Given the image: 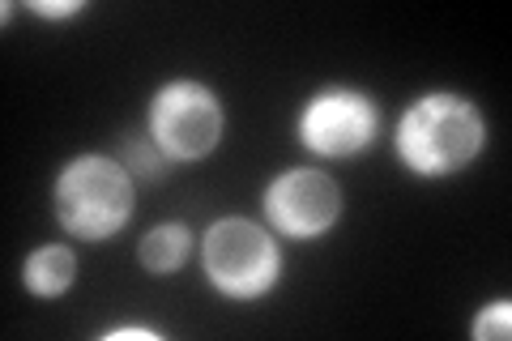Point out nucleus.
<instances>
[{
  "label": "nucleus",
  "mask_w": 512,
  "mask_h": 341,
  "mask_svg": "<svg viewBox=\"0 0 512 341\" xmlns=\"http://www.w3.org/2000/svg\"><path fill=\"white\" fill-rule=\"evenodd\" d=\"M201 269L218 295L252 303L282 278L278 239L252 218H218L201 239Z\"/></svg>",
  "instance_id": "obj_3"
},
{
  "label": "nucleus",
  "mask_w": 512,
  "mask_h": 341,
  "mask_svg": "<svg viewBox=\"0 0 512 341\" xmlns=\"http://www.w3.org/2000/svg\"><path fill=\"white\" fill-rule=\"evenodd\" d=\"M120 162L133 175H141V180H163L167 175V154L154 145V137L146 133V137H124V145H120Z\"/></svg>",
  "instance_id": "obj_9"
},
{
  "label": "nucleus",
  "mask_w": 512,
  "mask_h": 341,
  "mask_svg": "<svg viewBox=\"0 0 512 341\" xmlns=\"http://www.w3.org/2000/svg\"><path fill=\"white\" fill-rule=\"evenodd\" d=\"M107 341H120V337H141V341H158V333L154 329H133V324H124V329H111V333H103Z\"/></svg>",
  "instance_id": "obj_12"
},
{
  "label": "nucleus",
  "mask_w": 512,
  "mask_h": 341,
  "mask_svg": "<svg viewBox=\"0 0 512 341\" xmlns=\"http://www.w3.org/2000/svg\"><path fill=\"white\" fill-rule=\"evenodd\" d=\"M470 333H474V341H508V333H512V303L508 299L487 303L483 312L474 316Z\"/></svg>",
  "instance_id": "obj_10"
},
{
  "label": "nucleus",
  "mask_w": 512,
  "mask_h": 341,
  "mask_svg": "<svg viewBox=\"0 0 512 341\" xmlns=\"http://www.w3.org/2000/svg\"><path fill=\"white\" fill-rule=\"evenodd\" d=\"M261 205L278 235L308 243L329 235L333 222L342 218V188L320 167H291L265 184Z\"/></svg>",
  "instance_id": "obj_6"
},
{
  "label": "nucleus",
  "mask_w": 512,
  "mask_h": 341,
  "mask_svg": "<svg viewBox=\"0 0 512 341\" xmlns=\"http://www.w3.org/2000/svg\"><path fill=\"white\" fill-rule=\"evenodd\" d=\"M150 137L171 162H201L227 133L222 99L192 77H175L150 99Z\"/></svg>",
  "instance_id": "obj_4"
},
{
  "label": "nucleus",
  "mask_w": 512,
  "mask_h": 341,
  "mask_svg": "<svg viewBox=\"0 0 512 341\" xmlns=\"http://www.w3.org/2000/svg\"><path fill=\"white\" fill-rule=\"evenodd\" d=\"M487 145V120L466 94L431 90L414 99L393 128L397 162L419 180H448L466 171Z\"/></svg>",
  "instance_id": "obj_1"
},
{
  "label": "nucleus",
  "mask_w": 512,
  "mask_h": 341,
  "mask_svg": "<svg viewBox=\"0 0 512 341\" xmlns=\"http://www.w3.org/2000/svg\"><path fill=\"white\" fill-rule=\"evenodd\" d=\"M133 171L120 158L107 154H77L60 167L52 184V209L56 222L73 239L107 243L120 235L128 218H133Z\"/></svg>",
  "instance_id": "obj_2"
},
{
  "label": "nucleus",
  "mask_w": 512,
  "mask_h": 341,
  "mask_svg": "<svg viewBox=\"0 0 512 341\" xmlns=\"http://www.w3.org/2000/svg\"><path fill=\"white\" fill-rule=\"evenodd\" d=\"M30 9L39 18H73V13L86 9V0H30Z\"/></svg>",
  "instance_id": "obj_11"
},
{
  "label": "nucleus",
  "mask_w": 512,
  "mask_h": 341,
  "mask_svg": "<svg viewBox=\"0 0 512 341\" xmlns=\"http://www.w3.org/2000/svg\"><path fill=\"white\" fill-rule=\"evenodd\" d=\"M376 133H380L376 103L350 86L316 90L295 120L299 145L320 158H355L376 141Z\"/></svg>",
  "instance_id": "obj_5"
},
{
  "label": "nucleus",
  "mask_w": 512,
  "mask_h": 341,
  "mask_svg": "<svg viewBox=\"0 0 512 341\" xmlns=\"http://www.w3.org/2000/svg\"><path fill=\"white\" fill-rule=\"evenodd\" d=\"M22 282H26L30 295L60 299L64 290L77 282V256H73V248H64V243H43V248H35L26 256V265H22Z\"/></svg>",
  "instance_id": "obj_7"
},
{
  "label": "nucleus",
  "mask_w": 512,
  "mask_h": 341,
  "mask_svg": "<svg viewBox=\"0 0 512 341\" xmlns=\"http://www.w3.org/2000/svg\"><path fill=\"white\" fill-rule=\"evenodd\" d=\"M137 256H141V265H146V273H154V278L180 273L188 265V256H192V231L184 222L154 226V231H146V239H141Z\"/></svg>",
  "instance_id": "obj_8"
}]
</instances>
